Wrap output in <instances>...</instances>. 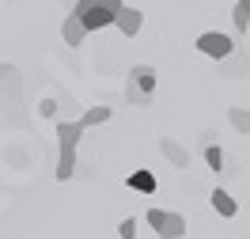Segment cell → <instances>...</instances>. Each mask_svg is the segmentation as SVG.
<instances>
[{
    "instance_id": "obj_1",
    "label": "cell",
    "mask_w": 250,
    "mask_h": 239,
    "mask_svg": "<svg viewBox=\"0 0 250 239\" xmlns=\"http://www.w3.org/2000/svg\"><path fill=\"white\" fill-rule=\"evenodd\" d=\"M80 137H83V129H80V122H57V182H68V178H76V167H80V159H76V144Z\"/></svg>"
},
{
    "instance_id": "obj_2",
    "label": "cell",
    "mask_w": 250,
    "mask_h": 239,
    "mask_svg": "<svg viewBox=\"0 0 250 239\" xmlns=\"http://www.w3.org/2000/svg\"><path fill=\"white\" fill-rule=\"evenodd\" d=\"M148 224L159 239H182L186 236V217L167 213V209H148Z\"/></svg>"
},
{
    "instance_id": "obj_3",
    "label": "cell",
    "mask_w": 250,
    "mask_h": 239,
    "mask_svg": "<svg viewBox=\"0 0 250 239\" xmlns=\"http://www.w3.org/2000/svg\"><path fill=\"white\" fill-rule=\"evenodd\" d=\"M197 49L220 65L224 57H231V53H235V38H231V34H224V31H205L201 38H197Z\"/></svg>"
},
{
    "instance_id": "obj_4",
    "label": "cell",
    "mask_w": 250,
    "mask_h": 239,
    "mask_svg": "<svg viewBox=\"0 0 250 239\" xmlns=\"http://www.w3.org/2000/svg\"><path fill=\"white\" fill-rule=\"evenodd\" d=\"M216 76H224V80L250 76V57H247V49H239V46H235V53H231V57H224V61L216 65Z\"/></svg>"
},
{
    "instance_id": "obj_5",
    "label": "cell",
    "mask_w": 250,
    "mask_h": 239,
    "mask_svg": "<svg viewBox=\"0 0 250 239\" xmlns=\"http://www.w3.org/2000/svg\"><path fill=\"white\" fill-rule=\"evenodd\" d=\"M156 68H152V65H133V68H129V76H125V84H129V87H137V91H141V95H152V91H156Z\"/></svg>"
},
{
    "instance_id": "obj_6",
    "label": "cell",
    "mask_w": 250,
    "mask_h": 239,
    "mask_svg": "<svg viewBox=\"0 0 250 239\" xmlns=\"http://www.w3.org/2000/svg\"><path fill=\"white\" fill-rule=\"evenodd\" d=\"M141 23H144V12H137V8H122V12H118V19H114V27H118L125 38L141 34Z\"/></svg>"
},
{
    "instance_id": "obj_7",
    "label": "cell",
    "mask_w": 250,
    "mask_h": 239,
    "mask_svg": "<svg viewBox=\"0 0 250 239\" xmlns=\"http://www.w3.org/2000/svg\"><path fill=\"white\" fill-rule=\"evenodd\" d=\"M61 38H64V46H83V38H87L83 23H80L72 12H68V16H64V23H61Z\"/></svg>"
},
{
    "instance_id": "obj_8",
    "label": "cell",
    "mask_w": 250,
    "mask_h": 239,
    "mask_svg": "<svg viewBox=\"0 0 250 239\" xmlns=\"http://www.w3.org/2000/svg\"><path fill=\"white\" fill-rule=\"evenodd\" d=\"M159 152L171 159V167H182V171L189 167V152H186L178 141H171V137H163V141H159Z\"/></svg>"
},
{
    "instance_id": "obj_9",
    "label": "cell",
    "mask_w": 250,
    "mask_h": 239,
    "mask_svg": "<svg viewBox=\"0 0 250 239\" xmlns=\"http://www.w3.org/2000/svg\"><path fill=\"white\" fill-rule=\"evenodd\" d=\"M125 186H129V190H137V194H156V175H152L148 167H137L133 175L125 178Z\"/></svg>"
},
{
    "instance_id": "obj_10",
    "label": "cell",
    "mask_w": 250,
    "mask_h": 239,
    "mask_svg": "<svg viewBox=\"0 0 250 239\" xmlns=\"http://www.w3.org/2000/svg\"><path fill=\"white\" fill-rule=\"evenodd\" d=\"M208 201H212V209H216L220 217H228V220H231L235 213H239V205H235V197H231L228 190H220V186H216L212 194H208Z\"/></svg>"
},
{
    "instance_id": "obj_11",
    "label": "cell",
    "mask_w": 250,
    "mask_h": 239,
    "mask_svg": "<svg viewBox=\"0 0 250 239\" xmlns=\"http://www.w3.org/2000/svg\"><path fill=\"white\" fill-rule=\"evenodd\" d=\"M91 8H106V12L118 16L125 8V0H76V4H72V16H83V12H91Z\"/></svg>"
},
{
    "instance_id": "obj_12",
    "label": "cell",
    "mask_w": 250,
    "mask_h": 239,
    "mask_svg": "<svg viewBox=\"0 0 250 239\" xmlns=\"http://www.w3.org/2000/svg\"><path fill=\"white\" fill-rule=\"evenodd\" d=\"M103 122H110V107H87V110L80 114V129L103 126Z\"/></svg>"
},
{
    "instance_id": "obj_13",
    "label": "cell",
    "mask_w": 250,
    "mask_h": 239,
    "mask_svg": "<svg viewBox=\"0 0 250 239\" xmlns=\"http://www.w3.org/2000/svg\"><path fill=\"white\" fill-rule=\"evenodd\" d=\"M231 19H235V31H239V34H247V27H250V0H235Z\"/></svg>"
},
{
    "instance_id": "obj_14",
    "label": "cell",
    "mask_w": 250,
    "mask_h": 239,
    "mask_svg": "<svg viewBox=\"0 0 250 239\" xmlns=\"http://www.w3.org/2000/svg\"><path fill=\"white\" fill-rule=\"evenodd\" d=\"M228 122H231V126L239 129L243 137L250 133V110H243V107H231V110H228Z\"/></svg>"
},
{
    "instance_id": "obj_15",
    "label": "cell",
    "mask_w": 250,
    "mask_h": 239,
    "mask_svg": "<svg viewBox=\"0 0 250 239\" xmlns=\"http://www.w3.org/2000/svg\"><path fill=\"white\" fill-rule=\"evenodd\" d=\"M205 163H208L212 171H224V163H228L224 148H220V144H205Z\"/></svg>"
},
{
    "instance_id": "obj_16",
    "label": "cell",
    "mask_w": 250,
    "mask_h": 239,
    "mask_svg": "<svg viewBox=\"0 0 250 239\" xmlns=\"http://www.w3.org/2000/svg\"><path fill=\"white\" fill-rule=\"evenodd\" d=\"M125 103H133V107H148V103H152V95H141L137 87H129V84H125Z\"/></svg>"
},
{
    "instance_id": "obj_17",
    "label": "cell",
    "mask_w": 250,
    "mask_h": 239,
    "mask_svg": "<svg viewBox=\"0 0 250 239\" xmlns=\"http://www.w3.org/2000/svg\"><path fill=\"white\" fill-rule=\"evenodd\" d=\"M118 236H122V239H137V220H133V217H125V220L118 224Z\"/></svg>"
},
{
    "instance_id": "obj_18",
    "label": "cell",
    "mask_w": 250,
    "mask_h": 239,
    "mask_svg": "<svg viewBox=\"0 0 250 239\" xmlns=\"http://www.w3.org/2000/svg\"><path fill=\"white\" fill-rule=\"evenodd\" d=\"M4 80H16V65H0V84Z\"/></svg>"
},
{
    "instance_id": "obj_19",
    "label": "cell",
    "mask_w": 250,
    "mask_h": 239,
    "mask_svg": "<svg viewBox=\"0 0 250 239\" xmlns=\"http://www.w3.org/2000/svg\"><path fill=\"white\" fill-rule=\"evenodd\" d=\"M38 110L46 114V118H53V114H57V103H53V99H46V103H42V107H38Z\"/></svg>"
},
{
    "instance_id": "obj_20",
    "label": "cell",
    "mask_w": 250,
    "mask_h": 239,
    "mask_svg": "<svg viewBox=\"0 0 250 239\" xmlns=\"http://www.w3.org/2000/svg\"><path fill=\"white\" fill-rule=\"evenodd\" d=\"M61 4H76V0H61Z\"/></svg>"
}]
</instances>
